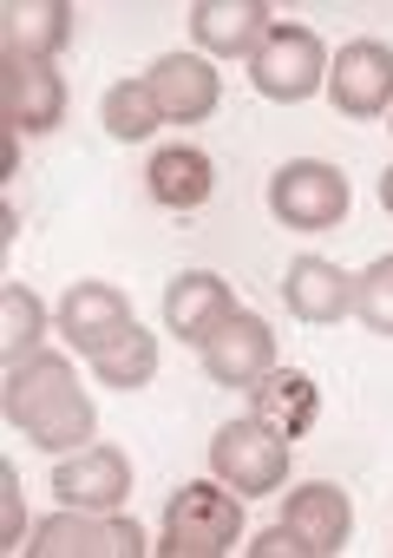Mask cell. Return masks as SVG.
Segmentation results:
<instances>
[{
  "label": "cell",
  "instance_id": "obj_1",
  "mask_svg": "<svg viewBox=\"0 0 393 558\" xmlns=\"http://www.w3.org/2000/svg\"><path fill=\"white\" fill-rule=\"evenodd\" d=\"M8 421L47 447V453H73L93 440V401L86 388L73 381V362L66 355H27L8 368Z\"/></svg>",
  "mask_w": 393,
  "mask_h": 558
},
{
  "label": "cell",
  "instance_id": "obj_2",
  "mask_svg": "<svg viewBox=\"0 0 393 558\" xmlns=\"http://www.w3.org/2000/svg\"><path fill=\"white\" fill-rule=\"evenodd\" d=\"M243 532V493H230L223 480H191L184 493H171L164 506V545L171 558H223Z\"/></svg>",
  "mask_w": 393,
  "mask_h": 558
},
{
  "label": "cell",
  "instance_id": "obj_3",
  "mask_svg": "<svg viewBox=\"0 0 393 558\" xmlns=\"http://www.w3.org/2000/svg\"><path fill=\"white\" fill-rule=\"evenodd\" d=\"M34 558H138L151 551L138 519H119V512H86V506H66L53 519L34 525Z\"/></svg>",
  "mask_w": 393,
  "mask_h": 558
},
{
  "label": "cell",
  "instance_id": "obj_4",
  "mask_svg": "<svg viewBox=\"0 0 393 558\" xmlns=\"http://www.w3.org/2000/svg\"><path fill=\"white\" fill-rule=\"evenodd\" d=\"M249 80H256V93H262V99L302 106L315 86H328V53H321V40H315L308 27L275 21V27H269V40L249 53Z\"/></svg>",
  "mask_w": 393,
  "mask_h": 558
},
{
  "label": "cell",
  "instance_id": "obj_5",
  "mask_svg": "<svg viewBox=\"0 0 393 558\" xmlns=\"http://www.w3.org/2000/svg\"><path fill=\"white\" fill-rule=\"evenodd\" d=\"M210 473L230 486V493H275L288 480V440L269 434L256 414L249 421H230L217 440H210Z\"/></svg>",
  "mask_w": 393,
  "mask_h": 558
},
{
  "label": "cell",
  "instance_id": "obj_6",
  "mask_svg": "<svg viewBox=\"0 0 393 558\" xmlns=\"http://www.w3.org/2000/svg\"><path fill=\"white\" fill-rule=\"evenodd\" d=\"M269 210L288 230H334L347 217V178L321 158H295L269 178Z\"/></svg>",
  "mask_w": 393,
  "mask_h": 558
},
{
  "label": "cell",
  "instance_id": "obj_7",
  "mask_svg": "<svg viewBox=\"0 0 393 558\" xmlns=\"http://www.w3.org/2000/svg\"><path fill=\"white\" fill-rule=\"evenodd\" d=\"M0 119L8 132H53L66 119V86L53 73V60H0Z\"/></svg>",
  "mask_w": 393,
  "mask_h": 558
},
{
  "label": "cell",
  "instance_id": "obj_8",
  "mask_svg": "<svg viewBox=\"0 0 393 558\" xmlns=\"http://www.w3.org/2000/svg\"><path fill=\"white\" fill-rule=\"evenodd\" d=\"M328 99L347 119H373L393 106V47L380 40H347L341 60L328 66Z\"/></svg>",
  "mask_w": 393,
  "mask_h": 558
},
{
  "label": "cell",
  "instance_id": "obj_9",
  "mask_svg": "<svg viewBox=\"0 0 393 558\" xmlns=\"http://www.w3.org/2000/svg\"><path fill=\"white\" fill-rule=\"evenodd\" d=\"M269 368H275V336H269V323L249 316V310H236V316L204 342V375H210L217 388H256Z\"/></svg>",
  "mask_w": 393,
  "mask_h": 558
},
{
  "label": "cell",
  "instance_id": "obj_10",
  "mask_svg": "<svg viewBox=\"0 0 393 558\" xmlns=\"http://www.w3.org/2000/svg\"><path fill=\"white\" fill-rule=\"evenodd\" d=\"M145 86H151V99H158L164 125H197V119H210V112H217V99H223L217 66H210V60H197V53H164V60L145 73Z\"/></svg>",
  "mask_w": 393,
  "mask_h": 558
},
{
  "label": "cell",
  "instance_id": "obj_11",
  "mask_svg": "<svg viewBox=\"0 0 393 558\" xmlns=\"http://www.w3.org/2000/svg\"><path fill=\"white\" fill-rule=\"evenodd\" d=\"M53 493L66 506H86V512H119L132 493V460L119 447H79L53 466Z\"/></svg>",
  "mask_w": 393,
  "mask_h": 558
},
{
  "label": "cell",
  "instance_id": "obj_12",
  "mask_svg": "<svg viewBox=\"0 0 393 558\" xmlns=\"http://www.w3.org/2000/svg\"><path fill=\"white\" fill-rule=\"evenodd\" d=\"M230 316H236V296H230L223 276H210V269L171 276V290H164V323H171V336H184V342L204 349Z\"/></svg>",
  "mask_w": 393,
  "mask_h": 558
},
{
  "label": "cell",
  "instance_id": "obj_13",
  "mask_svg": "<svg viewBox=\"0 0 393 558\" xmlns=\"http://www.w3.org/2000/svg\"><path fill=\"white\" fill-rule=\"evenodd\" d=\"M132 329V303L112 290V283H73L66 303H60V336L93 362L99 349H112L119 336Z\"/></svg>",
  "mask_w": 393,
  "mask_h": 558
},
{
  "label": "cell",
  "instance_id": "obj_14",
  "mask_svg": "<svg viewBox=\"0 0 393 558\" xmlns=\"http://www.w3.org/2000/svg\"><path fill=\"white\" fill-rule=\"evenodd\" d=\"M275 14L262 0H197L191 8V34L204 53H223V60H249L262 40H269Z\"/></svg>",
  "mask_w": 393,
  "mask_h": 558
},
{
  "label": "cell",
  "instance_id": "obj_15",
  "mask_svg": "<svg viewBox=\"0 0 393 558\" xmlns=\"http://www.w3.org/2000/svg\"><path fill=\"white\" fill-rule=\"evenodd\" d=\"M282 525L308 545V558H328V551H341V545H347V532H354V506H347V493H341V486L308 480V486H295V493H288V519H282Z\"/></svg>",
  "mask_w": 393,
  "mask_h": 558
},
{
  "label": "cell",
  "instance_id": "obj_16",
  "mask_svg": "<svg viewBox=\"0 0 393 558\" xmlns=\"http://www.w3.org/2000/svg\"><path fill=\"white\" fill-rule=\"evenodd\" d=\"M282 296L302 323H341V316H354V276L328 256H295L282 276Z\"/></svg>",
  "mask_w": 393,
  "mask_h": 558
},
{
  "label": "cell",
  "instance_id": "obj_17",
  "mask_svg": "<svg viewBox=\"0 0 393 558\" xmlns=\"http://www.w3.org/2000/svg\"><path fill=\"white\" fill-rule=\"evenodd\" d=\"M256 421L269 427V434H282L288 447L315 427V414H321V388L308 381V375H295V368H269L256 388Z\"/></svg>",
  "mask_w": 393,
  "mask_h": 558
},
{
  "label": "cell",
  "instance_id": "obj_18",
  "mask_svg": "<svg viewBox=\"0 0 393 558\" xmlns=\"http://www.w3.org/2000/svg\"><path fill=\"white\" fill-rule=\"evenodd\" d=\"M145 184H151V197H158L164 210H197V204L217 191V165H210L197 145H164V151H151Z\"/></svg>",
  "mask_w": 393,
  "mask_h": 558
},
{
  "label": "cell",
  "instance_id": "obj_19",
  "mask_svg": "<svg viewBox=\"0 0 393 558\" xmlns=\"http://www.w3.org/2000/svg\"><path fill=\"white\" fill-rule=\"evenodd\" d=\"M0 40H8L14 60H53L73 40V8L66 0H27V8L0 14Z\"/></svg>",
  "mask_w": 393,
  "mask_h": 558
},
{
  "label": "cell",
  "instance_id": "obj_20",
  "mask_svg": "<svg viewBox=\"0 0 393 558\" xmlns=\"http://www.w3.org/2000/svg\"><path fill=\"white\" fill-rule=\"evenodd\" d=\"M93 375H99L106 388H119V395L145 388V381L158 375V336H145V329L132 323L112 349H99V355H93Z\"/></svg>",
  "mask_w": 393,
  "mask_h": 558
},
{
  "label": "cell",
  "instance_id": "obj_21",
  "mask_svg": "<svg viewBox=\"0 0 393 558\" xmlns=\"http://www.w3.org/2000/svg\"><path fill=\"white\" fill-rule=\"evenodd\" d=\"M40 336H47V310L27 283H8L0 290V349H8V368L40 355Z\"/></svg>",
  "mask_w": 393,
  "mask_h": 558
},
{
  "label": "cell",
  "instance_id": "obj_22",
  "mask_svg": "<svg viewBox=\"0 0 393 558\" xmlns=\"http://www.w3.org/2000/svg\"><path fill=\"white\" fill-rule=\"evenodd\" d=\"M99 119H106V132H112V138H151V132L164 125V112H158V99H151V86H145V80H119V86L106 93Z\"/></svg>",
  "mask_w": 393,
  "mask_h": 558
},
{
  "label": "cell",
  "instance_id": "obj_23",
  "mask_svg": "<svg viewBox=\"0 0 393 558\" xmlns=\"http://www.w3.org/2000/svg\"><path fill=\"white\" fill-rule=\"evenodd\" d=\"M354 316H360L373 336H393V256H373V263L354 276Z\"/></svg>",
  "mask_w": 393,
  "mask_h": 558
},
{
  "label": "cell",
  "instance_id": "obj_24",
  "mask_svg": "<svg viewBox=\"0 0 393 558\" xmlns=\"http://www.w3.org/2000/svg\"><path fill=\"white\" fill-rule=\"evenodd\" d=\"M0 493H8V499H0V519H8V525H0V538L21 545V473L14 466H0Z\"/></svg>",
  "mask_w": 393,
  "mask_h": 558
},
{
  "label": "cell",
  "instance_id": "obj_25",
  "mask_svg": "<svg viewBox=\"0 0 393 558\" xmlns=\"http://www.w3.org/2000/svg\"><path fill=\"white\" fill-rule=\"evenodd\" d=\"M249 551H256V558H288V551H295V558H308V545H302V538H295L288 525H275V532H262V538H256Z\"/></svg>",
  "mask_w": 393,
  "mask_h": 558
},
{
  "label": "cell",
  "instance_id": "obj_26",
  "mask_svg": "<svg viewBox=\"0 0 393 558\" xmlns=\"http://www.w3.org/2000/svg\"><path fill=\"white\" fill-rule=\"evenodd\" d=\"M380 204L393 210V165H386V178H380Z\"/></svg>",
  "mask_w": 393,
  "mask_h": 558
}]
</instances>
